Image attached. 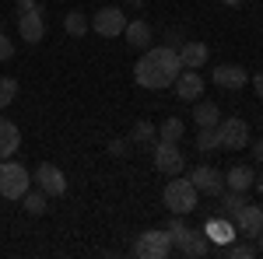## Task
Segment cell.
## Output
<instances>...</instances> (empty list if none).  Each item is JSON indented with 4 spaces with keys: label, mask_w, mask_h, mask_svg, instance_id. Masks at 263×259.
Segmentation results:
<instances>
[{
    "label": "cell",
    "mask_w": 263,
    "mask_h": 259,
    "mask_svg": "<svg viewBox=\"0 0 263 259\" xmlns=\"http://www.w3.org/2000/svg\"><path fill=\"white\" fill-rule=\"evenodd\" d=\"M179 74H182V63L176 46H151V49H144V56L134 67V81L147 91H162L168 84H176Z\"/></svg>",
    "instance_id": "1"
},
{
    "label": "cell",
    "mask_w": 263,
    "mask_h": 259,
    "mask_svg": "<svg viewBox=\"0 0 263 259\" xmlns=\"http://www.w3.org/2000/svg\"><path fill=\"white\" fill-rule=\"evenodd\" d=\"M162 200H165V207H168V214H182L186 217V214L197 210V186L190 179H172L165 186Z\"/></svg>",
    "instance_id": "2"
},
{
    "label": "cell",
    "mask_w": 263,
    "mask_h": 259,
    "mask_svg": "<svg viewBox=\"0 0 263 259\" xmlns=\"http://www.w3.org/2000/svg\"><path fill=\"white\" fill-rule=\"evenodd\" d=\"M28 168L25 165H18V161L4 158L0 161V196L7 200H21L25 193H28Z\"/></svg>",
    "instance_id": "3"
},
{
    "label": "cell",
    "mask_w": 263,
    "mask_h": 259,
    "mask_svg": "<svg viewBox=\"0 0 263 259\" xmlns=\"http://www.w3.org/2000/svg\"><path fill=\"white\" fill-rule=\"evenodd\" d=\"M151 158H155V168H158L162 175H179L182 168H186L182 151L176 144H168V140H155V144H151Z\"/></svg>",
    "instance_id": "4"
},
{
    "label": "cell",
    "mask_w": 263,
    "mask_h": 259,
    "mask_svg": "<svg viewBox=\"0 0 263 259\" xmlns=\"http://www.w3.org/2000/svg\"><path fill=\"white\" fill-rule=\"evenodd\" d=\"M172 252V235L168 231H144L141 238L134 242V256L141 259H165Z\"/></svg>",
    "instance_id": "5"
},
{
    "label": "cell",
    "mask_w": 263,
    "mask_h": 259,
    "mask_svg": "<svg viewBox=\"0 0 263 259\" xmlns=\"http://www.w3.org/2000/svg\"><path fill=\"white\" fill-rule=\"evenodd\" d=\"M218 137H221L224 151H242V147H249V126H246V119L232 116V119L218 123Z\"/></svg>",
    "instance_id": "6"
},
{
    "label": "cell",
    "mask_w": 263,
    "mask_h": 259,
    "mask_svg": "<svg viewBox=\"0 0 263 259\" xmlns=\"http://www.w3.org/2000/svg\"><path fill=\"white\" fill-rule=\"evenodd\" d=\"M32 179H35V186H39L46 196H63L67 193V179H63V172L53 161H42L39 168L32 172Z\"/></svg>",
    "instance_id": "7"
},
{
    "label": "cell",
    "mask_w": 263,
    "mask_h": 259,
    "mask_svg": "<svg viewBox=\"0 0 263 259\" xmlns=\"http://www.w3.org/2000/svg\"><path fill=\"white\" fill-rule=\"evenodd\" d=\"M91 28L99 32L102 39H116V35H123V28H126V14H123L120 7H102V11H95V18H91Z\"/></svg>",
    "instance_id": "8"
},
{
    "label": "cell",
    "mask_w": 263,
    "mask_h": 259,
    "mask_svg": "<svg viewBox=\"0 0 263 259\" xmlns=\"http://www.w3.org/2000/svg\"><path fill=\"white\" fill-rule=\"evenodd\" d=\"M190 182L197 186V193H203V196H221L224 193V175L218 168H211V165H197L190 172Z\"/></svg>",
    "instance_id": "9"
},
{
    "label": "cell",
    "mask_w": 263,
    "mask_h": 259,
    "mask_svg": "<svg viewBox=\"0 0 263 259\" xmlns=\"http://www.w3.org/2000/svg\"><path fill=\"white\" fill-rule=\"evenodd\" d=\"M232 224H235V231H239V235L256 238V235L263 231V207H256V203H242V207H239V214L232 217Z\"/></svg>",
    "instance_id": "10"
},
{
    "label": "cell",
    "mask_w": 263,
    "mask_h": 259,
    "mask_svg": "<svg viewBox=\"0 0 263 259\" xmlns=\"http://www.w3.org/2000/svg\"><path fill=\"white\" fill-rule=\"evenodd\" d=\"M214 84L218 88H228V91H242L246 84H249V74H246V67L239 63H221V67H214Z\"/></svg>",
    "instance_id": "11"
},
{
    "label": "cell",
    "mask_w": 263,
    "mask_h": 259,
    "mask_svg": "<svg viewBox=\"0 0 263 259\" xmlns=\"http://www.w3.org/2000/svg\"><path fill=\"white\" fill-rule=\"evenodd\" d=\"M18 32L25 42H42L46 39V18H42V11L35 7V11H25V14H18Z\"/></svg>",
    "instance_id": "12"
},
{
    "label": "cell",
    "mask_w": 263,
    "mask_h": 259,
    "mask_svg": "<svg viewBox=\"0 0 263 259\" xmlns=\"http://www.w3.org/2000/svg\"><path fill=\"white\" fill-rule=\"evenodd\" d=\"M172 88H176V98L197 102V95H203V77H200V70H182Z\"/></svg>",
    "instance_id": "13"
},
{
    "label": "cell",
    "mask_w": 263,
    "mask_h": 259,
    "mask_svg": "<svg viewBox=\"0 0 263 259\" xmlns=\"http://www.w3.org/2000/svg\"><path fill=\"white\" fill-rule=\"evenodd\" d=\"M207 56H211V49H207L203 42H197V39H190V42H182V46H179L182 70H200L203 63H207Z\"/></svg>",
    "instance_id": "14"
},
{
    "label": "cell",
    "mask_w": 263,
    "mask_h": 259,
    "mask_svg": "<svg viewBox=\"0 0 263 259\" xmlns=\"http://www.w3.org/2000/svg\"><path fill=\"white\" fill-rule=\"evenodd\" d=\"M123 35L126 42L134 46V49H151V39H155V32H151V25L147 21H126V28H123Z\"/></svg>",
    "instance_id": "15"
},
{
    "label": "cell",
    "mask_w": 263,
    "mask_h": 259,
    "mask_svg": "<svg viewBox=\"0 0 263 259\" xmlns=\"http://www.w3.org/2000/svg\"><path fill=\"white\" fill-rule=\"evenodd\" d=\"M203 235H211V238L218 242V245H232V242H235V235H239V231H235V224H232V217H211V224H207V231H203Z\"/></svg>",
    "instance_id": "16"
},
{
    "label": "cell",
    "mask_w": 263,
    "mask_h": 259,
    "mask_svg": "<svg viewBox=\"0 0 263 259\" xmlns=\"http://www.w3.org/2000/svg\"><path fill=\"white\" fill-rule=\"evenodd\" d=\"M253 182H256V172H253L249 165H232V168H228V175H224V186H228V189H235V193L253 189Z\"/></svg>",
    "instance_id": "17"
},
{
    "label": "cell",
    "mask_w": 263,
    "mask_h": 259,
    "mask_svg": "<svg viewBox=\"0 0 263 259\" xmlns=\"http://www.w3.org/2000/svg\"><path fill=\"white\" fill-rule=\"evenodd\" d=\"M18 147H21V130L14 126V123H7L4 116H0V161L11 158Z\"/></svg>",
    "instance_id": "18"
},
{
    "label": "cell",
    "mask_w": 263,
    "mask_h": 259,
    "mask_svg": "<svg viewBox=\"0 0 263 259\" xmlns=\"http://www.w3.org/2000/svg\"><path fill=\"white\" fill-rule=\"evenodd\" d=\"M193 123L197 126H218L221 123V109L214 102H193Z\"/></svg>",
    "instance_id": "19"
},
{
    "label": "cell",
    "mask_w": 263,
    "mask_h": 259,
    "mask_svg": "<svg viewBox=\"0 0 263 259\" xmlns=\"http://www.w3.org/2000/svg\"><path fill=\"white\" fill-rule=\"evenodd\" d=\"M165 231L172 235V249H176V252H179L182 245L190 242V235H193V228H190V224L182 221V214H172V217H168V228H165Z\"/></svg>",
    "instance_id": "20"
},
{
    "label": "cell",
    "mask_w": 263,
    "mask_h": 259,
    "mask_svg": "<svg viewBox=\"0 0 263 259\" xmlns=\"http://www.w3.org/2000/svg\"><path fill=\"white\" fill-rule=\"evenodd\" d=\"M158 140V126L147 119H137L134 123V130H130V144H141V147H147V144H155Z\"/></svg>",
    "instance_id": "21"
},
{
    "label": "cell",
    "mask_w": 263,
    "mask_h": 259,
    "mask_svg": "<svg viewBox=\"0 0 263 259\" xmlns=\"http://www.w3.org/2000/svg\"><path fill=\"white\" fill-rule=\"evenodd\" d=\"M63 28H67V35H74V39H84V35H88V28H91V21L84 18V11H67V18H63Z\"/></svg>",
    "instance_id": "22"
},
{
    "label": "cell",
    "mask_w": 263,
    "mask_h": 259,
    "mask_svg": "<svg viewBox=\"0 0 263 259\" xmlns=\"http://www.w3.org/2000/svg\"><path fill=\"white\" fill-rule=\"evenodd\" d=\"M182 133H186V126H182V119H176V116H168L165 123H158V140H168V144H179Z\"/></svg>",
    "instance_id": "23"
},
{
    "label": "cell",
    "mask_w": 263,
    "mask_h": 259,
    "mask_svg": "<svg viewBox=\"0 0 263 259\" xmlns=\"http://www.w3.org/2000/svg\"><path fill=\"white\" fill-rule=\"evenodd\" d=\"M221 137H218V126H197V151H218Z\"/></svg>",
    "instance_id": "24"
},
{
    "label": "cell",
    "mask_w": 263,
    "mask_h": 259,
    "mask_svg": "<svg viewBox=\"0 0 263 259\" xmlns=\"http://www.w3.org/2000/svg\"><path fill=\"white\" fill-rule=\"evenodd\" d=\"M21 207H25L32 217H42V214H46V193H42V189H28V193L21 196Z\"/></svg>",
    "instance_id": "25"
},
{
    "label": "cell",
    "mask_w": 263,
    "mask_h": 259,
    "mask_svg": "<svg viewBox=\"0 0 263 259\" xmlns=\"http://www.w3.org/2000/svg\"><path fill=\"white\" fill-rule=\"evenodd\" d=\"M207 249H211V245H207V238H203V231H193V235H190V242L182 245L179 252L186 259H200V256H207Z\"/></svg>",
    "instance_id": "26"
},
{
    "label": "cell",
    "mask_w": 263,
    "mask_h": 259,
    "mask_svg": "<svg viewBox=\"0 0 263 259\" xmlns=\"http://www.w3.org/2000/svg\"><path fill=\"white\" fill-rule=\"evenodd\" d=\"M224 256L228 259H253V256H260V252L249 242H232V245H224Z\"/></svg>",
    "instance_id": "27"
},
{
    "label": "cell",
    "mask_w": 263,
    "mask_h": 259,
    "mask_svg": "<svg viewBox=\"0 0 263 259\" xmlns=\"http://www.w3.org/2000/svg\"><path fill=\"white\" fill-rule=\"evenodd\" d=\"M14 98H18V81L14 77H0V109H7Z\"/></svg>",
    "instance_id": "28"
},
{
    "label": "cell",
    "mask_w": 263,
    "mask_h": 259,
    "mask_svg": "<svg viewBox=\"0 0 263 259\" xmlns=\"http://www.w3.org/2000/svg\"><path fill=\"white\" fill-rule=\"evenodd\" d=\"M242 203H246V196H242V193H235V189H228V193H224V203H221V214H224V217H235Z\"/></svg>",
    "instance_id": "29"
},
{
    "label": "cell",
    "mask_w": 263,
    "mask_h": 259,
    "mask_svg": "<svg viewBox=\"0 0 263 259\" xmlns=\"http://www.w3.org/2000/svg\"><path fill=\"white\" fill-rule=\"evenodd\" d=\"M109 154H112V158H126V154H130V137L109 140Z\"/></svg>",
    "instance_id": "30"
},
{
    "label": "cell",
    "mask_w": 263,
    "mask_h": 259,
    "mask_svg": "<svg viewBox=\"0 0 263 259\" xmlns=\"http://www.w3.org/2000/svg\"><path fill=\"white\" fill-rule=\"evenodd\" d=\"M11 56H14V42L0 32V60H11Z\"/></svg>",
    "instance_id": "31"
},
{
    "label": "cell",
    "mask_w": 263,
    "mask_h": 259,
    "mask_svg": "<svg viewBox=\"0 0 263 259\" xmlns=\"http://www.w3.org/2000/svg\"><path fill=\"white\" fill-rule=\"evenodd\" d=\"M39 7V0H18V14H25V11H35Z\"/></svg>",
    "instance_id": "32"
},
{
    "label": "cell",
    "mask_w": 263,
    "mask_h": 259,
    "mask_svg": "<svg viewBox=\"0 0 263 259\" xmlns=\"http://www.w3.org/2000/svg\"><path fill=\"white\" fill-rule=\"evenodd\" d=\"M253 161L263 165V140H253Z\"/></svg>",
    "instance_id": "33"
},
{
    "label": "cell",
    "mask_w": 263,
    "mask_h": 259,
    "mask_svg": "<svg viewBox=\"0 0 263 259\" xmlns=\"http://www.w3.org/2000/svg\"><path fill=\"white\" fill-rule=\"evenodd\" d=\"M253 88H256V95L263 98V74H256V77H253Z\"/></svg>",
    "instance_id": "34"
},
{
    "label": "cell",
    "mask_w": 263,
    "mask_h": 259,
    "mask_svg": "<svg viewBox=\"0 0 263 259\" xmlns=\"http://www.w3.org/2000/svg\"><path fill=\"white\" fill-rule=\"evenodd\" d=\"M253 186H256V193H260V196H263V172H260V175H256V182H253Z\"/></svg>",
    "instance_id": "35"
},
{
    "label": "cell",
    "mask_w": 263,
    "mask_h": 259,
    "mask_svg": "<svg viewBox=\"0 0 263 259\" xmlns=\"http://www.w3.org/2000/svg\"><path fill=\"white\" fill-rule=\"evenodd\" d=\"M256 252H263V231L256 235Z\"/></svg>",
    "instance_id": "36"
},
{
    "label": "cell",
    "mask_w": 263,
    "mask_h": 259,
    "mask_svg": "<svg viewBox=\"0 0 263 259\" xmlns=\"http://www.w3.org/2000/svg\"><path fill=\"white\" fill-rule=\"evenodd\" d=\"M221 4H228V7H239V4H242V0H221Z\"/></svg>",
    "instance_id": "37"
},
{
    "label": "cell",
    "mask_w": 263,
    "mask_h": 259,
    "mask_svg": "<svg viewBox=\"0 0 263 259\" xmlns=\"http://www.w3.org/2000/svg\"><path fill=\"white\" fill-rule=\"evenodd\" d=\"M126 4H130V7H144V0H126Z\"/></svg>",
    "instance_id": "38"
},
{
    "label": "cell",
    "mask_w": 263,
    "mask_h": 259,
    "mask_svg": "<svg viewBox=\"0 0 263 259\" xmlns=\"http://www.w3.org/2000/svg\"><path fill=\"white\" fill-rule=\"evenodd\" d=\"M0 32H4V21H0Z\"/></svg>",
    "instance_id": "39"
}]
</instances>
